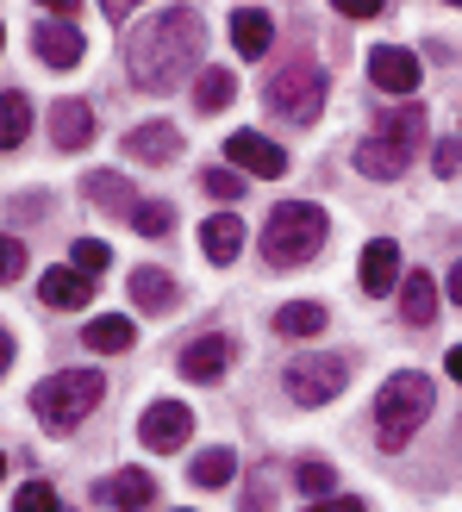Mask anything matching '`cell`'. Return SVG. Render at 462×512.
Wrapping results in <instances>:
<instances>
[{
  "label": "cell",
  "instance_id": "23",
  "mask_svg": "<svg viewBox=\"0 0 462 512\" xmlns=\"http://www.w3.org/2000/svg\"><path fill=\"white\" fill-rule=\"evenodd\" d=\"M25 138H32V100L25 94H0V150H19Z\"/></svg>",
  "mask_w": 462,
  "mask_h": 512
},
{
  "label": "cell",
  "instance_id": "41",
  "mask_svg": "<svg viewBox=\"0 0 462 512\" xmlns=\"http://www.w3.org/2000/svg\"><path fill=\"white\" fill-rule=\"evenodd\" d=\"M0 475H7V456H0Z\"/></svg>",
  "mask_w": 462,
  "mask_h": 512
},
{
  "label": "cell",
  "instance_id": "33",
  "mask_svg": "<svg viewBox=\"0 0 462 512\" xmlns=\"http://www.w3.org/2000/svg\"><path fill=\"white\" fill-rule=\"evenodd\" d=\"M19 275H25V244L19 238H0V288L19 281Z\"/></svg>",
  "mask_w": 462,
  "mask_h": 512
},
{
  "label": "cell",
  "instance_id": "1",
  "mask_svg": "<svg viewBox=\"0 0 462 512\" xmlns=\"http://www.w3.org/2000/svg\"><path fill=\"white\" fill-rule=\"evenodd\" d=\"M200 44H207V25H200L194 7H163L132 38V82L150 94H169L175 82H188L200 69Z\"/></svg>",
  "mask_w": 462,
  "mask_h": 512
},
{
  "label": "cell",
  "instance_id": "40",
  "mask_svg": "<svg viewBox=\"0 0 462 512\" xmlns=\"http://www.w3.org/2000/svg\"><path fill=\"white\" fill-rule=\"evenodd\" d=\"M450 381H462V344L450 350Z\"/></svg>",
  "mask_w": 462,
  "mask_h": 512
},
{
  "label": "cell",
  "instance_id": "17",
  "mask_svg": "<svg viewBox=\"0 0 462 512\" xmlns=\"http://www.w3.org/2000/svg\"><path fill=\"white\" fill-rule=\"evenodd\" d=\"M231 44H238V57H263L275 44V19L263 7H238L231 13Z\"/></svg>",
  "mask_w": 462,
  "mask_h": 512
},
{
  "label": "cell",
  "instance_id": "39",
  "mask_svg": "<svg viewBox=\"0 0 462 512\" xmlns=\"http://www.w3.org/2000/svg\"><path fill=\"white\" fill-rule=\"evenodd\" d=\"M450 300H456V306H462V263H456V269H450Z\"/></svg>",
  "mask_w": 462,
  "mask_h": 512
},
{
  "label": "cell",
  "instance_id": "15",
  "mask_svg": "<svg viewBox=\"0 0 462 512\" xmlns=\"http://www.w3.org/2000/svg\"><path fill=\"white\" fill-rule=\"evenodd\" d=\"M350 163L363 169L369 182H400V175H406V163H413V157H406V150H394L388 138H363V144H356V157H350Z\"/></svg>",
  "mask_w": 462,
  "mask_h": 512
},
{
  "label": "cell",
  "instance_id": "25",
  "mask_svg": "<svg viewBox=\"0 0 462 512\" xmlns=\"http://www.w3.org/2000/svg\"><path fill=\"white\" fill-rule=\"evenodd\" d=\"M132 300L144 306V313H169V306H175V281L163 269H132Z\"/></svg>",
  "mask_w": 462,
  "mask_h": 512
},
{
  "label": "cell",
  "instance_id": "22",
  "mask_svg": "<svg viewBox=\"0 0 462 512\" xmlns=\"http://www.w3.org/2000/svg\"><path fill=\"white\" fill-rule=\"evenodd\" d=\"M200 250L213 256V263H231V256L244 250V225L231 219V213H219V219H207L200 225Z\"/></svg>",
  "mask_w": 462,
  "mask_h": 512
},
{
  "label": "cell",
  "instance_id": "21",
  "mask_svg": "<svg viewBox=\"0 0 462 512\" xmlns=\"http://www.w3.org/2000/svg\"><path fill=\"white\" fill-rule=\"evenodd\" d=\"M82 344H88V350H100V356H119V350H132V344H138V331H132V319L100 313V319L82 331Z\"/></svg>",
  "mask_w": 462,
  "mask_h": 512
},
{
  "label": "cell",
  "instance_id": "16",
  "mask_svg": "<svg viewBox=\"0 0 462 512\" xmlns=\"http://www.w3.org/2000/svg\"><path fill=\"white\" fill-rule=\"evenodd\" d=\"M82 194L94 200L100 213H125V219L138 213V194H132V182H125V175H113V169H94L88 182H82Z\"/></svg>",
  "mask_w": 462,
  "mask_h": 512
},
{
  "label": "cell",
  "instance_id": "37",
  "mask_svg": "<svg viewBox=\"0 0 462 512\" xmlns=\"http://www.w3.org/2000/svg\"><path fill=\"white\" fill-rule=\"evenodd\" d=\"M306 512H363V500H319V506H306Z\"/></svg>",
  "mask_w": 462,
  "mask_h": 512
},
{
  "label": "cell",
  "instance_id": "12",
  "mask_svg": "<svg viewBox=\"0 0 462 512\" xmlns=\"http://www.w3.org/2000/svg\"><path fill=\"white\" fill-rule=\"evenodd\" d=\"M88 138H94V107L88 100H57V107H50V144L88 150Z\"/></svg>",
  "mask_w": 462,
  "mask_h": 512
},
{
  "label": "cell",
  "instance_id": "32",
  "mask_svg": "<svg viewBox=\"0 0 462 512\" xmlns=\"http://www.w3.org/2000/svg\"><path fill=\"white\" fill-rule=\"evenodd\" d=\"M13 512H57V488H50V481H25Z\"/></svg>",
  "mask_w": 462,
  "mask_h": 512
},
{
  "label": "cell",
  "instance_id": "7",
  "mask_svg": "<svg viewBox=\"0 0 462 512\" xmlns=\"http://www.w3.org/2000/svg\"><path fill=\"white\" fill-rule=\"evenodd\" d=\"M188 431H194V413H188L182 400H150L144 419H138V438H144L150 450H182Z\"/></svg>",
  "mask_w": 462,
  "mask_h": 512
},
{
  "label": "cell",
  "instance_id": "18",
  "mask_svg": "<svg viewBox=\"0 0 462 512\" xmlns=\"http://www.w3.org/2000/svg\"><path fill=\"white\" fill-rule=\"evenodd\" d=\"M125 150H132L138 163H175V150H182V132H175L169 119H157V125H138V132L125 138Z\"/></svg>",
  "mask_w": 462,
  "mask_h": 512
},
{
  "label": "cell",
  "instance_id": "13",
  "mask_svg": "<svg viewBox=\"0 0 462 512\" xmlns=\"http://www.w3.org/2000/svg\"><path fill=\"white\" fill-rule=\"evenodd\" d=\"M38 300H44V306H57V313H75V306H88V300H94V281H88L82 269H44Z\"/></svg>",
  "mask_w": 462,
  "mask_h": 512
},
{
  "label": "cell",
  "instance_id": "29",
  "mask_svg": "<svg viewBox=\"0 0 462 512\" xmlns=\"http://www.w3.org/2000/svg\"><path fill=\"white\" fill-rule=\"evenodd\" d=\"M132 225H138L144 238H163L169 225H175V213L163 207V200H138V213H132Z\"/></svg>",
  "mask_w": 462,
  "mask_h": 512
},
{
  "label": "cell",
  "instance_id": "24",
  "mask_svg": "<svg viewBox=\"0 0 462 512\" xmlns=\"http://www.w3.org/2000/svg\"><path fill=\"white\" fill-rule=\"evenodd\" d=\"M231 94H238V75H231V69H200L194 75V107L200 113H225Z\"/></svg>",
  "mask_w": 462,
  "mask_h": 512
},
{
  "label": "cell",
  "instance_id": "28",
  "mask_svg": "<svg viewBox=\"0 0 462 512\" xmlns=\"http://www.w3.org/2000/svg\"><path fill=\"white\" fill-rule=\"evenodd\" d=\"M275 331H281V338H313V331H325V306H313V300L281 306V313H275Z\"/></svg>",
  "mask_w": 462,
  "mask_h": 512
},
{
  "label": "cell",
  "instance_id": "5",
  "mask_svg": "<svg viewBox=\"0 0 462 512\" xmlns=\"http://www.w3.org/2000/svg\"><path fill=\"white\" fill-rule=\"evenodd\" d=\"M263 100H269V113H275V119H288V125H313L319 107H325V69H319L313 57L281 63V69L269 75Z\"/></svg>",
  "mask_w": 462,
  "mask_h": 512
},
{
  "label": "cell",
  "instance_id": "38",
  "mask_svg": "<svg viewBox=\"0 0 462 512\" xmlns=\"http://www.w3.org/2000/svg\"><path fill=\"white\" fill-rule=\"evenodd\" d=\"M7 369H13V338L0 331V375H7Z\"/></svg>",
  "mask_w": 462,
  "mask_h": 512
},
{
  "label": "cell",
  "instance_id": "20",
  "mask_svg": "<svg viewBox=\"0 0 462 512\" xmlns=\"http://www.w3.org/2000/svg\"><path fill=\"white\" fill-rule=\"evenodd\" d=\"M400 281V244L394 238H375L369 250H363V288L369 294H388Z\"/></svg>",
  "mask_w": 462,
  "mask_h": 512
},
{
  "label": "cell",
  "instance_id": "31",
  "mask_svg": "<svg viewBox=\"0 0 462 512\" xmlns=\"http://www.w3.org/2000/svg\"><path fill=\"white\" fill-rule=\"evenodd\" d=\"M294 488L300 494H331V488H338V475H331V463H300L294 469Z\"/></svg>",
  "mask_w": 462,
  "mask_h": 512
},
{
  "label": "cell",
  "instance_id": "9",
  "mask_svg": "<svg viewBox=\"0 0 462 512\" xmlns=\"http://www.w3.org/2000/svg\"><path fill=\"white\" fill-rule=\"evenodd\" d=\"M369 82L381 94H413L419 88V57H413V50H400V44H375L369 50Z\"/></svg>",
  "mask_w": 462,
  "mask_h": 512
},
{
  "label": "cell",
  "instance_id": "27",
  "mask_svg": "<svg viewBox=\"0 0 462 512\" xmlns=\"http://www.w3.org/2000/svg\"><path fill=\"white\" fill-rule=\"evenodd\" d=\"M231 475H238V456H231V450H200L194 463H188V481H194V488H225Z\"/></svg>",
  "mask_w": 462,
  "mask_h": 512
},
{
  "label": "cell",
  "instance_id": "35",
  "mask_svg": "<svg viewBox=\"0 0 462 512\" xmlns=\"http://www.w3.org/2000/svg\"><path fill=\"white\" fill-rule=\"evenodd\" d=\"M431 169H438L444 182H450V175H462V138H444L438 150H431Z\"/></svg>",
  "mask_w": 462,
  "mask_h": 512
},
{
  "label": "cell",
  "instance_id": "36",
  "mask_svg": "<svg viewBox=\"0 0 462 512\" xmlns=\"http://www.w3.org/2000/svg\"><path fill=\"white\" fill-rule=\"evenodd\" d=\"M344 19H381V0H338Z\"/></svg>",
  "mask_w": 462,
  "mask_h": 512
},
{
  "label": "cell",
  "instance_id": "14",
  "mask_svg": "<svg viewBox=\"0 0 462 512\" xmlns=\"http://www.w3.org/2000/svg\"><path fill=\"white\" fill-rule=\"evenodd\" d=\"M100 500H107L113 512H150V500H157V481H150L144 469H119L107 488H100Z\"/></svg>",
  "mask_w": 462,
  "mask_h": 512
},
{
  "label": "cell",
  "instance_id": "3",
  "mask_svg": "<svg viewBox=\"0 0 462 512\" xmlns=\"http://www.w3.org/2000/svg\"><path fill=\"white\" fill-rule=\"evenodd\" d=\"M107 400V381H100L94 369H63V375H50L38 381V394H32V413L50 425V431H75L94 406Z\"/></svg>",
  "mask_w": 462,
  "mask_h": 512
},
{
  "label": "cell",
  "instance_id": "19",
  "mask_svg": "<svg viewBox=\"0 0 462 512\" xmlns=\"http://www.w3.org/2000/svg\"><path fill=\"white\" fill-rule=\"evenodd\" d=\"M400 319L406 325H431V319H438V281H431L425 269H413L400 281Z\"/></svg>",
  "mask_w": 462,
  "mask_h": 512
},
{
  "label": "cell",
  "instance_id": "34",
  "mask_svg": "<svg viewBox=\"0 0 462 512\" xmlns=\"http://www.w3.org/2000/svg\"><path fill=\"white\" fill-rule=\"evenodd\" d=\"M200 188H207L213 200H238V194H244V182H238L231 169H207V175H200Z\"/></svg>",
  "mask_w": 462,
  "mask_h": 512
},
{
  "label": "cell",
  "instance_id": "30",
  "mask_svg": "<svg viewBox=\"0 0 462 512\" xmlns=\"http://www.w3.org/2000/svg\"><path fill=\"white\" fill-rule=\"evenodd\" d=\"M107 263H113V250L100 244V238H82V244H75V263H69V269H82V275L94 281V275H107Z\"/></svg>",
  "mask_w": 462,
  "mask_h": 512
},
{
  "label": "cell",
  "instance_id": "10",
  "mask_svg": "<svg viewBox=\"0 0 462 512\" xmlns=\"http://www.w3.org/2000/svg\"><path fill=\"white\" fill-rule=\"evenodd\" d=\"M231 356H238V344H231L225 331H207V338H194V344L182 350V375H188V381H219V375L231 369Z\"/></svg>",
  "mask_w": 462,
  "mask_h": 512
},
{
  "label": "cell",
  "instance_id": "2",
  "mask_svg": "<svg viewBox=\"0 0 462 512\" xmlns=\"http://www.w3.org/2000/svg\"><path fill=\"white\" fill-rule=\"evenodd\" d=\"M319 244H325V213L313 207V200H281V207L269 213V225H263V256L275 269L313 263Z\"/></svg>",
  "mask_w": 462,
  "mask_h": 512
},
{
  "label": "cell",
  "instance_id": "42",
  "mask_svg": "<svg viewBox=\"0 0 462 512\" xmlns=\"http://www.w3.org/2000/svg\"><path fill=\"white\" fill-rule=\"evenodd\" d=\"M0 44H7V25H0Z\"/></svg>",
  "mask_w": 462,
  "mask_h": 512
},
{
  "label": "cell",
  "instance_id": "26",
  "mask_svg": "<svg viewBox=\"0 0 462 512\" xmlns=\"http://www.w3.org/2000/svg\"><path fill=\"white\" fill-rule=\"evenodd\" d=\"M375 138H388L394 150H406V157H413L419 138H425V113H419V107H400V113L381 119V132H375Z\"/></svg>",
  "mask_w": 462,
  "mask_h": 512
},
{
  "label": "cell",
  "instance_id": "11",
  "mask_svg": "<svg viewBox=\"0 0 462 512\" xmlns=\"http://www.w3.org/2000/svg\"><path fill=\"white\" fill-rule=\"evenodd\" d=\"M32 44H38V57L50 69H75V63H82V50H88V38L75 32L69 19H38V38Z\"/></svg>",
  "mask_w": 462,
  "mask_h": 512
},
{
  "label": "cell",
  "instance_id": "4",
  "mask_svg": "<svg viewBox=\"0 0 462 512\" xmlns=\"http://www.w3.org/2000/svg\"><path fill=\"white\" fill-rule=\"evenodd\" d=\"M431 400H438V388H431L425 375H394L388 388H381V400H375V425H381V444L388 450H400L406 438H413V431L431 419Z\"/></svg>",
  "mask_w": 462,
  "mask_h": 512
},
{
  "label": "cell",
  "instance_id": "6",
  "mask_svg": "<svg viewBox=\"0 0 462 512\" xmlns=\"http://www.w3.org/2000/svg\"><path fill=\"white\" fill-rule=\"evenodd\" d=\"M344 381H350V363H344V356H294V363H288V394H294L300 406L338 400Z\"/></svg>",
  "mask_w": 462,
  "mask_h": 512
},
{
  "label": "cell",
  "instance_id": "8",
  "mask_svg": "<svg viewBox=\"0 0 462 512\" xmlns=\"http://www.w3.org/2000/svg\"><path fill=\"white\" fill-rule=\"evenodd\" d=\"M225 157L238 169H250V175H263V182H281V175H288V150H281L275 138H263V132H231Z\"/></svg>",
  "mask_w": 462,
  "mask_h": 512
}]
</instances>
